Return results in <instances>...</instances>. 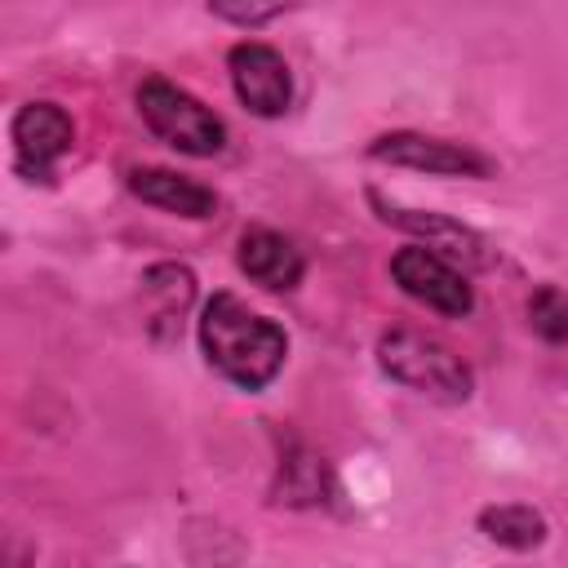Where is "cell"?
Returning <instances> with one entry per match:
<instances>
[{
  "label": "cell",
  "instance_id": "cell-1",
  "mask_svg": "<svg viewBox=\"0 0 568 568\" xmlns=\"http://www.w3.org/2000/svg\"><path fill=\"white\" fill-rule=\"evenodd\" d=\"M200 346L209 355V364L235 382L240 390H262L284 355H288V337L275 320L248 311L235 293H213L204 302V315H200Z\"/></svg>",
  "mask_w": 568,
  "mask_h": 568
},
{
  "label": "cell",
  "instance_id": "cell-2",
  "mask_svg": "<svg viewBox=\"0 0 568 568\" xmlns=\"http://www.w3.org/2000/svg\"><path fill=\"white\" fill-rule=\"evenodd\" d=\"M377 364L390 382L439 404H466L475 386L466 359L422 328H386L377 337Z\"/></svg>",
  "mask_w": 568,
  "mask_h": 568
},
{
  "label": "cell",
  "instance_id": "cell-3",
  "mask_svg": "<svg viewBox=\"0 0 568 568\" xmlns=\"http://www.w3.org/2000/svg\"><path fill=\"white\" fill-rule=\"evenodd\" d=\"M138 111H142L146 129L160 142H169L173 151H182V155H217L222 142H226V124L200 98H191L186 89H178V84H169L160 75L142 80Z\"/></svg>",
  "mask_w": 568,
  "mask_h": 568
},
{
  "label": "cell",
  "instance_id": "cell-4",
  "mask_svg": "<svg viewBox=\"0 0 568 568\" xmlns=\"http://www.w3.org/2000/svg\"><path fill=\"white\" fill-rule=\"evenodd\" d=\"M368 155L382 164H399V169H422V173H439V178H493V160L466 142H448V138H430V133H382L368 142Z\"/></svg>",
  "mask_w": 568,
  "mask_h": 568
},
{
  "label": "cell",
  "instance_id": "cell-5",
  "mask_svg": "<svg viewBox=\"0 0 568 568\" xmlns=\"http://www.w3.org/2000/svg\"><path fill=\"white\" fill-rule=\"evenodd\" d=\"M9 138H13V169L22 178H31V182H49L53 164L75 142V124L58 102H27L13 115Z\"/></svg>",
  "mask_w": 568,
  "mask_h": 568
},
{
  "label": "cell",
  "instance_id": "cell-6",
  "mask_svg": "<svg viewBox=\"0 0 568 568\" xmlns=\"http://www.w3.org/2000/svg\"><path fill=\"white\" fill-rule=\"evenodd\" d=\"M390 275H395V284L413 302H422V306H430L439 315H453L457 320V315H470V306H475V293H470L466 275L453 262H444L439 253H430L426 244L399 248L390 257Z\"/></svg>",
  "mask_w": 568,
  "mask_h": 568
},
{
  "label": "cell",
  "instance_id": "cell-7",
  "mask_svg": "<svg viewBox=\"0 0 568 568\" xmlns=\"http://www.w3.org/2000/svg\"><path fill=\"white\" fill-rule=\"evenodd\" d=\"M231 67V84H235V98L262 115V120H275L288 111V98H293V80H288V62L271 49V44H257V40H244L231 49L226 58Z\"/></svg>",
  "mask_w": 568,
  "mask_h": 568
},
{
  "label": "cell",
  "instance_id": "cell-8",
  "mask_svg": "<svg viewBox=\"0 0 568 568\" xmlns=\"http://www.w3.org/2000/svg\"><path fill=\"white\" fill-rule=\"evenodd\" d=\"M235 262H240V271H244L253 284H262V288H271V293H288V288H297V280H302V253L293 248V240H284V235L271 231V226H248V231L240 235Z\"/></svg>",
  "mask_w": 568,
  "mask_h": 568
},
{
  "label": "cell",
  "instance_id": "cell-9",
  "mask_svg": "<svg viewBox=\"0 0 568 568\" xmlns=\"http://www.w3.org/2000/svg\"><path fill=\"white\" fill-rule=\"evenodd\" d=\"M129 191L164 213H178V217H213L217 213V195L209 186H200L195 178H182L173 169H160V164H142L129 173Z\"/></svg>",
  "mask_w": 568,
  "mask_h": 568
},
{
  "label": "cell",
  "instance_id": "cell-10",
  "mask_svg": "<svg viewBox=\"0 0 568 568\" xmlns=\"http://www.w3.org/2000/svg\"><path fill=\"white\" fill-rule=\"evenodd\" d=\"M373 204L382 209V222H390V226H399V231H413V235H422L430 253H435V248H448L453 257H462V262H475V266H488V262H493L488 244H484V240H479L470 226H462V222H453V217H444V213L390 209V204H382L377 195H373Z\"/></svg>",
  "mask_w": 568,
  "mask_h": 568
},
{
  "label": "cell",
  "instance_id": "cell-11",
  "mask_svg": "<svg viewBox=\"0 0 568 568\" xmlns=\"http://www.w3.org/2000/svg\"><path fill=\"white\" fill-rule=\"evenodd\" d=\"M142 293L151 302V333L155 337H178L182 315L195 302V275L178 262H155L142 271Z\"/></svg>",
  "mask_w": 568,
  "mask_h": 568
},
{
  "label": "cell",
  "instance_id": "cell-12",
  "mask_svg": "<svg viewBox=\"0 0 568 568\" xmlns=\"http://www.w3.org/2000/svg\"><path fill=\"white\" fill-rule=\"evenodd\" d=\"M333 488V475L324 466V457H315L311 448H288L280 457V475H275V497L288 506H315L324 501V493Z\"/></svg>",
  "mask_w": 568,
  "mask_h": 568
},
{
  "label": "cell",
  "instance_id": "cell-13",
  "mask_svg": "<svg viewBox=\"0 0 568 568\" xmlns=\"http://www.w3.org/2000/svg\"><path fill=\"white\" fill-rule=\"evenodd\" d=\"M479 532L506 550H537L546 541V519L532 506L506 501V506H484L479 510Z\"/></svg>",
  "mask_w": 568,
  "mask_h": 568
},
{
  "label": "cell",
  "instance_id": "cell-14",
  "mask_svg": "<svg viewBox=\"0 0 568 568\" xmlns=\"http://www.w3.org/2000/svg\"><path fill=\"white\" fill-rule=\"evenodd\" d=\"M528 324L546 342H568V288L537 284L528 297Z\"/></svg>",
  "mask_w": 568,
  "mask_h": 568
},
{
  "label": "cell",
  "instance_id": "cell-15",
  "mask_svg": "<svg viewBox=\"0 0 568 568\" xmlns=\"http://www.w3.org/2000/svg\"><path fill=\"white\" fill-rule=\"evenodd\" d=\"M209 13L213 18H226V22H240V27H262V22L280 18L284 4H231V0H213Z\"/></svg>",
  "mask_w": 568,
  "mask_h": 568
}]
</instances>
